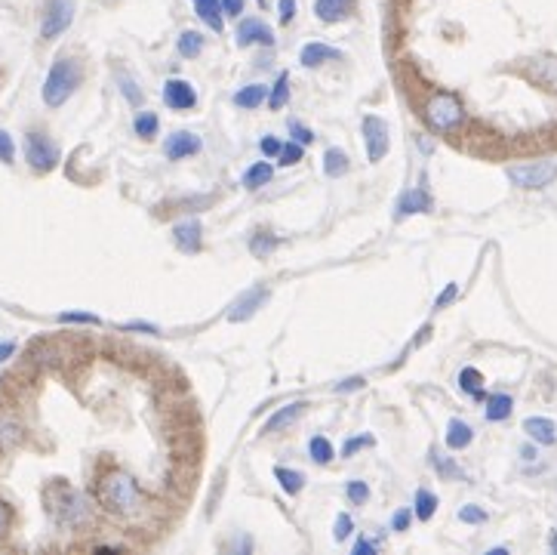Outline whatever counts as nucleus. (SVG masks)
I'll return each mask as SVG.
<instances>
[{
  "mask_svg": "<svg viewBox=\"0 0 557 555\" xmlns=\"http://www.w3.org/2000/svg\"><path fill=\"white\" fill-rule=\"evenodd\" d=\"M277 158H281V167H293L302 160V145L299 142H283L281 152H277Z\"/></svg>",
  "mask_w": 557,
  "mask_h": 555,
  "instance_id": "32",
  "label": "nucleus"
},
{
  "mask_svg": "<svg viewBox=\"0 0 557 555\" xmlns=\"http://www.w3.org/2000/svg\"><path fill=\"white\" fill-rule=\"evenodd\" d=\"M99 500L105 503L112 512L133 515L135 509H139V488H135V481L129 479L127 473L114 469V473H108L105 479L99 481Z\"/></svg>",
  "mask_w": 557,
  "mask_h": 555,
  "instance_id": "2",
  "label": "nucleus"
},
{
  "mask_svg": "<svg viewBox=\"0 0 557 555\" xmlns=\"http://www.w3.org/2000/svg\"><path fill=\"white\" fill-rule=\"evenodd\" d=\"M277 16H281V25H290L296 19V0H281L277 4Z\"/></svg>",
  "mask_w": 557,
  "mask_h": 555,
  "instance_id": "42",
  "label": "nucleus"
},
{
  "mask_svg": "<svg viewBox=\"0 0 557 555\" xmlns=\"http://www.w3.org/2000/svg\"><path fill=\"white\" fill-rule=\"evenodd\" d=\"M367 444H373V438H348L345 448H342V457L358 454V450H360V448H367Z\"/></svg>",
  "mask_w": 557,
  "mask_h": 555,
  "instance_id": "44",
  "label": "nucleus"
},
{
  "mask_svg": "<svg viewBox=\"0 0 557 555\" xmlns=\"http://www.w3.org/2000/svg\"><path fill=\"white\" fill-rule=\"evenodd\" d=\"M348 167H352V160H348V154L342 152V148H327V154H323V173H327L329 179L345 176Z\"/></svg>",
  "mask_w": 557,
  "mask_h": 555,
  "instance_id": "21",
  "label": "nucleus"
},
{
  "mask_svg": "<svg viewBox=\"0 0 557 555\" xmlns=\"http://www.w3.org/2000/svg\"><path fill=\"white\" fill-rule=\"evenodd\" d=\"M306 408H308L306 402H293V404H287V408H281L268 423L262 426V435H271V432H277V429H287L290 423H296V419L306 414Z\"/></svg>",
  "mask_w": 557,
  "mask_h": 555,
  "instance_id": "18",
  "label": "nucleus"
},
{
  "mask_svg": "<svg viewBox=\"0 0 557 555\" xmlns=\"http://www.w3.org/2000/svg\"><path fill=\"white\" fill-rule=\"evenodd\" d=\"M308 454H311V460L323 466V463L333 460V444H329V438L314 435V438H311V444H308Z\"/></svg>",
  "mask_w": 557,
  "mask_h": 555,
  "instance_id": "29",
  "label": "nucleus"
},
{
  "mask_svg": "<svg viewBox=\"0 0 557 555\" xmlns=\"http://www.w3.org/2000/svg\"><path fill=\"white\" fill-rule=\"evenodd\" d=\"M25 160L31 164V170L50 173L59 167V145L47 137V133H28L25 137Z\"/></svg>",
  "mask_w": 557,
  "mask_h": 555,
  "instance_id": "6",
  "label": "nucleus"
},
{
  "mask_svg": "<svg viewBox=\"0 0 557 555\" xmlns=\"http://www.w3.org/2000/svg\"><path fill=\"white\" fill-rule=\"evenodd\" d=\"M410 509H398V512L391 515V528L394 531H406V528H410Z\"/></svg>",
  "mask_w": 557,
  "mask_h": 555,
  "instance_id": "43",
  "label": "nucleus"
},
{
  "mask_svg": "<svg viewBox=\"0 0 557 555\" xmlns=\"http://www.w3.org/2000/svg\"><path fill=\"white\" fill-rule=\"evenodd\" d=\"M194 12H197L200 22H206L213 31H222L225 28V12H222V0H191Z\"/></svg>",
  "mask_w": 557,
  "mask_h": 555,
  "instance_id": "17",
  "label": "nucleus"
},
{
  "mask_svg": "<svg viewBox=\"0 0 557 555\" xmlns=\"http://www.w3.org/2000/svg\"><path fill=\"white\" fill-rule=\"evenodd\" d=\"M275 479H277V485L287 490V494H299V490L306 488V475L296 473V469H287V466H277Z\"/></svg>",
  "mask_w": 557,
  "mask_h": 555,
  "instance_id": "25",
  "label": "nucleus"
},
{
  "mask_svg": "<svg viewBox=\"0 0 557 555\" xmlns=\"http://www.w3.org/2000/svg\"><path fill=\"white\" fill-rule=\"evenodd\" d=\"M348 389H364V379L354 377V379H345V383L339 386V392H348Z\"/></svg>",
  "mask_w": 557,
  "mask_h": 555,
  "instance_id": "51",
  "label": "nucleus"
},
{
  "mask_svg": "<svg viewBox=\"0 0 557 555\" xmlns=\"http://www.w3.org/2000/svg\"><path fill=\"white\" fill-rule=\"evenodd\" d=\"M290 133H293V142H299V145H311V142H314V133H311L308 127H302L299 121L290 124Z\"/></svg>",
  "mask_w": 557,
  "mask_h": 555,
  "instance_id": "41",
  "label": "nucleus"
},
{
  "mask_svg": "<svg viewBox=\"0 0 557 555\" xmlns=\"http://www.w3.org/2000/svg\"><path fill=\"white\" fill-rule=\"evenodd\" d=\"M237 43L241 47H252V43H262V47H271L275 43V31L268 28V25L262 22V19H244L241 25H237Z\"/></svg>",
  "mask_w": 557,
  "mask_h": 555,
  "instance_id": "11",
  "label": "nucleus"
},
{
  "mask_svg": "<svg viewBox=\"0 0 557 555\" xmlns=\"http://www.w3.org/2000/svg\"><path fill=\"white\" fill-rule=\"evenodd\" d=\"M173 241H176V247L182 254H197L200 244H204V225L197 219H185V223H179L173 229Z\"/></svg>",
  "mask_w": 557,
  "mask_h": 555,
  "instance_id": "12",
  "label": "nucleus"
},
{
  "mask_svg": "<svg viewBox=\"0 0 557 555\" xmlns=\"http://www.w3.org/2000/svg\"><path fill=\"white\" fill-rule=\"evenodd\" d=\"M364 142H367V158L373 160V164H379L382 158L388 154V124L382 118H375V114H367L364 118Z\"/></svg>",
  "mask_w": 557,
  "mask_h": 555,
  "instance_id": "9",
  "label": "nucleus"
},
{
  "mask_svg": "<svg viewBox=\"0 0 557 555\" xmlns=\"http://www.w3.org/2000/svg\"><path fill=\"white\" fill-rule=\"evenodd\" d=\"M352 515H336V528H333V534H336V540H348V534H352Z\"/></svg>",
  "mask_w": 557,
  "mask_h": 555,
  "instance_id": "40",
  "label": "nucleus"
},
{
  "mask_svg": "<svg viewBox=\"0 0 557 555\" xmlns=\"http://www.w3.org/2000/svg\"><path fill=\"white\" fill-rule=\"evenodd\" d=\"M164 102L173 108V112H188V108L197 106V93H194V87L182 77H170V81L164 83Z\"/></svg>",
  "mask_w": 557,
  "mask_h": 555,
  "instance_id": "10",
  "label": "nucleus"
},
{
  "mask_svg": "<svg viewBox=\"0 0 557 555\" xmlns=\"http://www.w3.org/2000/svg\"><path fill=\"white\" fill-rule=\"evenodd\" d=\"M275 247H277V238H275V235H256V238L250 241V250H252L256 256H268Z\"/></svg>",
  "mask_w": 557,
  "mask_h": 555,
  "instance_id": "33",
  "label": "nucleus"
},
{
  "mask_svg": "<svg viewBox=\"0 0 557 555\" xmlns=\"http://www.w3.org/2000/svg\"><path fill=\"white\" fill-rule=\"evenodd\" d=\"M523 432H527L536 444H554L557 442V426L545 417H530L527 423H523Z\"/></svg>",
  "mask_w": 557,
  "mask_h": 555,
  "instance_id": "19",
  "label": "nucleus"
},
{
  "mask_svg": "<svg viewBox=\"0 0 557 555\" xmlns=\"http://www.w3.org/2000/svg\"><path fill=\"white\" fill-rule=\"evenodd\" d=\"M71 19H74V4H71V0H50V10L41 25L43 41H53V37H59L62 31H68Z\"/></svg>",
  "mask_w": 557,
  "mask_h": 555,
  "instance_id": "8",
  "label": "nucleus"
},
{
  "mask_svg": "<svg viewBox=\"0 0 557 555\" xmlns=\"http://www.w3.org/2000/svg\"><path fill=\"white\" fill-rule=\"evenodd\" d=\"M508 179L517 189H545L557 179V160H536V164L508 167Z\"/></svg>",
  "mask_w": 557,
  "mask_h": 555,
  "instance_id": "5",
  "label": "nucleus"
},
{
  "mask_svg": "<svg viewBox=\"0 0 557 555\" xmlns=\"http://www.w3.org/2000/svg\"><path fill=\"white\" fill-rule=\"evenodd\" d=\"M59 321L62 324H99V318L89 312H62Z\"/></svg>",
  "mask_w": 557,
  "mask_h": 555,
  "instance_id": "36",
  "label": "nucleus"
},
{
  "mask_svg": "<svg viewBox=\"0 0 557 555\" xmlns=\"http://www.w3.org/2000/svg\"><path fill=\"white\" fill-rule=\"evenodd\" d=\"M345 494H348V500L358 503V506H360V503L370 500V488H367V481H348Z\"/></svg>",
  "mask_w": 557,
  "mask_h": 555,
  "instance_id": "34",
  "label": "nucleus"
},
{
  "mask_svg": "<svg viewBox=\"0 0 557 555\" xmlns=\"http://www.w3.org/2000/svg\"><path fill=\"white\" fill-rule=\"evenodd\" d=\"M299 59H302V66H306V68H317V66H323V62H329V59H342V53L336 47H329V43L311 41V43L302 47Z\"/></svg>",
  "mask_w": 557,
  "mask_h": 555,
  "instance_id": "15",
  "label": "nucleus"
},
{
  "mask_svg": "<svg viewBox=\"0 0 557 555\" xmlns=\"http://www.w3.org/2000/svg\"><path fill=\"white\" fill-rule=\"evenodd\" d=\"M456 293H459V287H456V284H446V290H444V293L437 296V302H434V306H437V309H444L446 302H453V300H456Z\"/></svg>",
  "mask_w": 557,
  "mask_h": 555,
  "instance_id": "47",
  "label": "nucleus"
},
{
  "mask_svg": "<svg viewBox=\"0 0 557 555\" xmlns=\"http://www.w3.org/2000/svg\"><path fill=\"white\" fill-rule=\"evenodd\" d=\"M287 99H290V74H281V77H277L275 87H271L268 106L275 108V112H281V108L287 106Z\"/></svg>",
  "mask_w": 557,
  "mask_h": 555,
  "instance_id": "30",
  "label": "nucleus"
},
{
  "mask_svg": "<svg viewBox=\"0 0 557 555\" xmlns=\"http://www.w3.org/2000/svg\"><path fill=\"white\" fill-rule=\"evenodd\" d=\"M16 355V343H10V340H0V364H4L6 358H12Z\"/></svg>",
  "mask_w": 557,
  "mask_h": 555,
  "instance_id": "49",
  "label": "nucleus"
},
{
  "mask_svg": "<svg viewBox=\"0 0 557 555\" xmlns=\"http://www.w3.org/2000/svg\"><path fill=\"white\" fill-rule=\"evenodd\" d=\"M10 521H12L10 506H6V503L0 500V537H6V531H10Z\"/></svg>",
  "mask_w": 557,
  "mask_h": 555,
  "instance_id": "46",
  "label": "nucleus"
},
{
  "mask_svg": "<svg viewBox=\"0 0 557 555\" xmlns=\"http://www.w3.org/2000/svg\"><path fill=\"white\" fill-rule=\"evenodd\" d=\"M511 410H514V398L505 395V392H496V395L487 398V419L490 423H499V419H508Z\"/></svg>",
  "mask_w": 557,
  "mask_h": 555,
  "instance_id": "22",
  "label": "nucleus"
},
{
  "mask_svg": "<svg viewBox=\"0 0 557 555\" xmlns=\"http://www.w3.org/2000/svg\"><path fill=\"white\" fill-rule=\"evenodd\" d=\"M277 152H281V139L265 137V139H262V154H268V158H275Z\"/></svg>",
  "mask_w": 557,
  "mask_h": 555,
  "instance_id": "48",
  "label": "nucleus"
},
{
  "mask_svg": "<svg viewBox=\"0 0 557 555\" xmlns=\"http://www.w3.org/2000/svg\"><path fill=\"white\" fill-rule=\"evenodd\" d=\"M12 154H16L12 137H10L6 130H0V160H4V164H12Z\"/></svg>",
  "mask_w": 557,
  "mask_h": 555,
  "instance_id": "39",
  "label": "nucleus"
},
{
  "mask_svg": "<svg viewBox=\"0 0 557 555\" xmlns=\"http://www.w3.org/2000/svg\"><path fill=\"white\" fill-rule=\"evenodd\" d=\"M200 148H204L200 145V137H194V133H188V130H179L166 139L164 152L170 160H185V158H191V154H197Z\"/></svg>",
  "mask_w": 557,
  "mask_h": 555,
  "instance_id": "13",
  "label": "nucleus"
},
{
  "mask_svg": "<svg viewBox=\"0 0 557 555\" xmlns=\"http://www.w3.org/2000/svg\"><path fill=\"white\" fill-rule=\"evenodd\" d=\"M521 457H523V460H536V450H533V448H523V450H521Z\"/></svg>",
  "mask_w": 557,
  "mask_h": 555,
  "instance_id": "52",
  "label": "nucleus"
},
{
  "mask_svg": "<svg viewBox=\"0 0 557 555\" xmlns=\"http://www.w3.org/2000/svg\"><path fill=\"white\" fill-rule=\"evenodd\" d=\"M552 550L557 552V534H554V537H552Z\"/></svg>",
  "mask_w": 557,
  "mask_h": 555,
  "instance_id": "53",
  "label": "nucleus"
},
{
  "mask_svg": "<svg viewBox=\"0 0 557 555\" xmlns=\"http://www.w3.org/2000/svg\"><path fill=\"white\" fill-rule=\"evenodd\" d=\"M471 442H475V429L465 419H450V426H446V448L465 450Z\"/></svg>",
  "mask_w": 557,
  "mask_h": 555,
  "instance_id": "20",
  "label": "nucleus"
},
{
  "mask_svg": "<svg viewBox=\"0 0 557 555\" xmlns=\"http://www.w3.org/2000/svg\"><path fill=\"white\" fill-rule=\"evenodd\" d=\"M120 90H124V96L133 102V106H142V90L135 87V81H129V77L120 74Z\"/></svg>",
  "mask_w": 557,
  "mask_h": 555,
  "instance_id": "38",
  "label": "nucleus"
},
{
  "mask_svg": "<svg viewBox=\"0 0 557 555\" xmlns=\"http://www.w3.org/2000/svg\"><path fill=\"white\" fill-rule=\"evenodd\" d=\"M271 176H275V167L265 164V160H256V164L244 173V185H247V189H262V185L271 183Z\"/></svg>",
  "mask_w": 557,
  "mask_h": 555,
  "instance_id": "24",
  "label": "nucleus"
},
{
  "mask_svg": "<svg viewBox=\"0 0 557 555\" xmlns=\"http://www.w3.org/2000/svg\"><path fill=\"white\" fill-rule=\"evenodd\" d=\"M47 500L53 503V515L62 521V525H87L89 521V506L83 500V494H77L74 488L68 485H53L47 490Z\"/></svg>",
  "mask_w": 557,
  "mask_h": 555,
  "instance_id": "3",
  "label": "nucleus"
},
{
  "mask_svg": "<svg viewBox=\"0 0 557 555\" xmlns=\"http://www.w3.org/2000/svg\"><path fill=\"white\" fill-rule=\"evenodd\" d=\"M135 133H139L142 139H151V137H158V127H160V121H158V114L154 112H142L139 118H135Z\"/></svg>",
  "mask_w": 557,
  "mask_h": 555,
  "instance_id": "31",
  "label": "nucleus"
},
{
  "mask_svg": "<svg viewBox=\"0 0 557 555\" xmlns=\"http://www.w3.org/2000/svg\"><path fill=\"white\" fill-rule=\"evenodd\" d=\"M222 12L228 19H237L244 12V0H222Z\"/></svg>",
  "mask_w": 557,
  "mask_h": 555,
  "instance_id": "45",
  "label": "nucleus"
},
{
  "mask_svg": "<svg viewBox=\"0 0 557 555\" xmlns=\"http://www.w3.org/2000/svg\"><path fill=\"white\" fill-rule=\"evenodd\" d=\"M268 287H262V284H259V287H250V290H244L241 296H237L235 302H231V309H228V321L231 324H241V321H250L252 315L259 312V309L265 306V302H268Z\"/></svg>",
  "mask_w": 557,
  "mask_h": 555,
  "instance_id": "7",
  "label": "nucleus"
},
{
  "mask_svg": "<svg viewBox=\"0 0 557 555\" xmlns=\"http://www.w3.org/2000/svg\"><path fill=\"white\" fill-rule=\"evenodd\" d=\"M459 519H462L465 525H481V521H487V512L477 506H462L459 509Z\"/></svg>",
  "mask_w": 557,
  "mask_h": 555,
  "instance_id": "37",
  "label": "nucleus"
},
{
  "mask_svg": "<svg viewBox=\"0 0 557 555\" xmlns=\"http://www.w3.org/2000/svg\"><path fill=\"white\" fill-rule=\"evenodd\" d=\"M176 47L185 59H194V56H200V50H204V35H197V31H182Z\"/></svg>",
  "mask_w": 557,
  "mask_h": 555,
  "instance_id": "27",
  "label": "nucleus"
},
{
  "mask_svg": "<svg viewBox=\"0 0 557 555\" xmlns=\"http://www.w3.org/2000/svg\"><path fill=\"white\" fill-rule=\"evenodd\" d=\"M81 81H83L81 62L71 59V56H62V59L53 62L47 81H43V102H47L50 108L65 106V102L74 96V90L81 87Z\"/></svg>",
  "mask_w": 557,
  "mask_h": 555,
  "instance_id": "1",
  "label": "nucleus"
},
{
  "mask_svg": "<svg viewBox=\"0 0 557 555\" xmlns=\"http://www.w3.org/2000/svg\"><path fill=\"white\" fill-rule=\"evenodd\" d=\"M431 210V195L425 189H410L400 195L398 201V219L400 216H416V213H429Z\"/></svg>",
  "mask_w": 557,
  "mask_h": 555,
  "instance_id": "16",
  "label": "nucleus"
},
{
  "mask_svg": "<svg viewBox=\"0 0 557 555\" xmlns=\"http://www.w3.org/2000/svg\"><path fill=\"white\" fill-rule=\"evenodd\" d=\"M19 438H22V429H19L16 423H10V419H6V423H0V444H4V448L16 444Z\"/></svg>",
  "mask_w": 557,
  "mask_h": 555,
  "instance_id": "35",
  "label": "nucleus"
},
{
  "mask_svg": "<svg viewBox=\"0 0 557 555\" xmlns=\"http://www.w3.org/2000/svg\"><path fill=\"white\" fill-rule=\"evenodd\" d=\"M425 121L429 127H434L437 133H450L456 127H462L465 121V108L462 102L456 99L453 93H434L429 102H425Z\"/></svg>",
  "mask_w": 557,
  "mask_h": 555,
  "instance_id": "4",
  "label": "nucleus"
},
{
  "mask_svg": "<svg viewBox=\"0 0 557 555\" xmlns=\"http://www.w3.org/2000/svg\"><path fill=\"white\" fill-rule=\"evenodd\" d=\"M375 550H379V546L367 543V540H358V543H354V555H373Z\"/></svg>",
  "mask_w": 557,
  "mask_h": 555,
  "instance_id": "50",
  "label": "nucleus"
},
{
  "mask_svg": "<svg viewBox=\"0 0 557 555\" xmlns=\"http://www.w3.org/2000/svg\"><path fill=\"white\" fill-rule=\"evenodd\" d=\"M459 389L468 392L471 398H484V377H481V371H475V367H465V371L459 373Z\"/></svg>",
  "mask_w": 557,
  "mask_h": 555,
  "instance_id": "26",
  "label": "nucleus"
},
{
  "mask_svg": "<svg viewBox=\"0 0 557 555\" xmlns=\"http://www.w3.org/2000/svg\"><path fill=\"white\" fill-rule=\"evenodd\" d=\"M354 10V0H314V16L321 22H342Z\"/></svg>",
  "mask_w": 557,
  "mask_h": 555,
  "instance_id": "14",
  "label": "nucleus"
},
{
  "mask_svg": "<svg viewBox=\"0 0 557 555\" xmlns=\"http://www.w3.org/2000/svg\"><path fill=\"white\" fill-rule=\"evenodd\" d=\"M434 512H437V494H431V490H419L416 494V519L431 521Z\"/></svg>",
  "mask_w": 557,
  "mask_h": 555,
  "instance_id": "28",
  "label": "nucleus"
},
{
  "mask_svg": "<svg viewBox=\"0 0 557 555\" xmlns=\"http://www.w3.org/2000/svg\"><path fill=\"white\" fill-rule=\"evenodd\" d=\"M265 99H268V87H262V83H250V87H244L235 93L237 108H259Z\"/></svg>",
  "mask_w": 557,
  "mask_h": 555,
  "instance_id": "23",
  "label": "nucleus"
}]
</instances>
